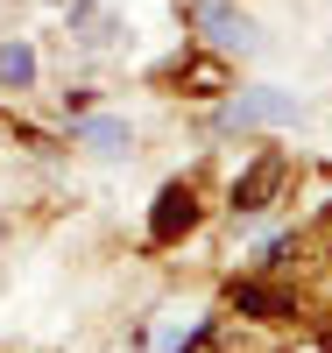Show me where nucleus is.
Listing matches in <instances>:
<instances>
[{"mask_svg":"<svg viewBox=\"0 0 332 353\" xmlns=\"http://www.w3.org/2000/svg\"><path fill=\"white\" fill-rule=\"evenodd\" d=\"M226 121L233 128H283V121H297V92H240L226 106Z\"/></svg>","mask_w":332,"mask_h":353,"instance_id":"1","label":"nucleus"},{"mask_svg":"<svg viewBox=\"0 0 332 353\" xmlns=\"http://www.w3.org/2000/svg\"><path fill=\"white\" fill-rule=\"evenodd\" d=\"M191 226H198V191H191V184H170V191L156 198L148 233H156V241H177V233H191Z\"/></svg>","mask_w":332,"mask_h":353,"instance_id":"2","label":"nucleus"},{"mask_svg":"<svg viewBox=\"0 0 332 353\" xmlns=\"http://www.w3.org/2000/svg\"><path fill=\"white\" fill-rule=\"evenodd\" d=\"M233 304L240 311H262V318H297V297H283V290H255V283H240Z\"/></svg>","mask_w":332,"mask_h":353,"instance_id":"3","label":"nucleus"},{"mask_svg":"<svg viewBox=\"0 0 332 353\" xmlns=\"http://www.w3.org/2000/svg\"><path fill=\"white\" fill-rule=\"evenodd\" d=\"M0 85H14V92L36 85V50L28 43H0Z\"/></svg>","mask_w":332,"mask_h":353,"instance_id":"4","label":"nucleus"},{"mask_svg":"<svg viewBox=\"0 0 332 353\" xmlns=\"http://www.w3.org/2000/svg\"><path fill=\"white\" fill-rule=\"evenodd\" d=\"M276 184H283V163H276V156H268V163H262V170H255V176H248V184H240L233 198H240V205H262V198H268V191H276Z\"/></svg>","mask_w":332,"mask_h":353,"instance_id":"5","label":"nucleus"},{"mask_svg":"<svg viewBox=\"0 0 332 353\" xmlns=\"http://www.w3.org/2000/svg\"><path fill=\"white\" fill-rule=\"evenodd\" d=\"M78 134L92 141V149H106V156L128 149V128H120V121H78Z\"/></svg>","mask_w":332,"mask_h":353,"instance_id":"6","label":"nucleus"}]
</instances>
